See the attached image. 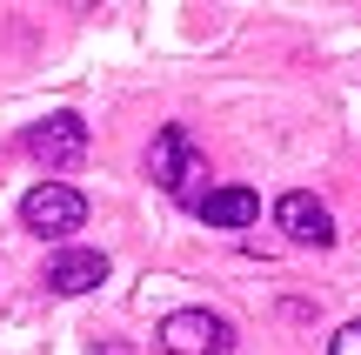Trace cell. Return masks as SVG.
Here are the masks:
<instances>
[{
    "mask_svg": "<svg viewBox=\"0 0 361 355\" xmlns=\"http://www.w3.org/2000/svg\"><path fill=\"white\" fill-rule=\"evenodd\" d=\"M154 342L168 355H228L234 349V329L221 315H207V308H174V315H161Z\"/></svg>",
    "mask_w": 361,
    "mask_h": 355,
    "instance_id": "cell-3",
    "label": "cell"
},
{
    "mask_svg": "<svg viewBox=\"0 0 361 355\" xmlns=\"http://www.w3.org/2000/svg\"><path fill=\"white\" fill-rule=\"evenodd\" d=\"M274 228H281L295 248H328V241H335V215H328V201H314L308 188H288V195L274 201Z\"/></svg>",
    "mask_w": 361,
    "mask_h": 355,
    "instance_id": "cell-5",
    "label": "cell"
},
{
    "mask_svg": "<svg viewBox=\"0 0 361 355\" xmlns=\"http://www.w3.org/2000/svg\"><path fill=\"white\" fill-rule=\"evenodd\" d=\"M194 215H201L207 228H255V215H261V195H255V188H207Z\"/></svg>",
    "mask_w": 361,
    "mask_h": 355,
    "instance_id": "cell-7",
    "label": "cell"
},
{
    "mask_svg": "<svg viewBox=\"0 0 361 355\" xmlns=\"http://www.w3.org/2000/svg\"><path fill=\"white\" fill-rule=\"evenodd\" d=\"M80 222H87V201H80V188H67V181H40V188L20 195V228H34L40 241H67Z\"/></svg>",
    "mask_w": 361,
    "mask_h": 355,
    "instance_id": "cell-1",
    "label": "cell"
},
{
    "mask_svg": "<svg viewBox=\"0 0 361 355\" xmlns=\"http://www.w3.org/2000/svg\"><path fill=\"white\" fill-rule=\"evenodd\" d=\"M101 282H107V255L101 248H67V255L47 262V289L54 295H87V289H101Z\"/></svg>",
    "mask_w": 361,
    "mask_h": 355,
    "instance_id": "cell-6",
    "label": "cell"
},
{
    "mask_svg": "<svg viewBox=\"0 0 361 355\" xmlns=\"http://www.w3.org/2000/svg\"><path fill=\"white\" fill-rule=\"evenodd\" d=\"M94 355H128V349H114V342H107V349H94Z\"/></svg>",
    "mask_w": 361,
    "mask_h": 355,
    "instance_id": "cell-9",
    "label": "cell"
},
{
    "mask_svg": "<svg viewBox=\"0 0 361 355\" xmlns=\"http://www.w3.org/2000/svg\"><path fill=\"white\" fill-rule=\"evenodd\" d=\"M147 174H154L174 201L201 208V181H194V174H207V168H201V155H194L188 128H161V134H154V148H147Z\"/></svg>",
    "mask_w": 361,
    "mask_h": 355,
    "instance_id": "cell-2",
    "label": "cell"
},
{
    "mask_svg": "<svg viewBox=\"0 0 361 355\" xmlns=\"http://www.w3.org/2000/svg\"><path fill=\"white\" fill-rule=\"evenodd\" d=\"M27 155H34L47 174L80 168V161H87V121H80V114H47V121H34V128H27Z\"/></svg>",
    "mask_w": 361,
    "mask_h": 355,
    "instance_id": "cell-4",
    "label": "cell"
},
{
    "mask_svg": "<svg viewBox=\"0 0 361 355\" xmlns=\"http://www.w3.org/2000/svg\"><path fill=\"white\" fill-rule=\"evenodd\" d=\"M328 355H361V322H348V329H335V342H328Z\"/></svg>",
    "mask_w": 361,
    "mask_h": 355,
    "instance_id": "cell-8",
    "label": "cell"
}]
</instances>
